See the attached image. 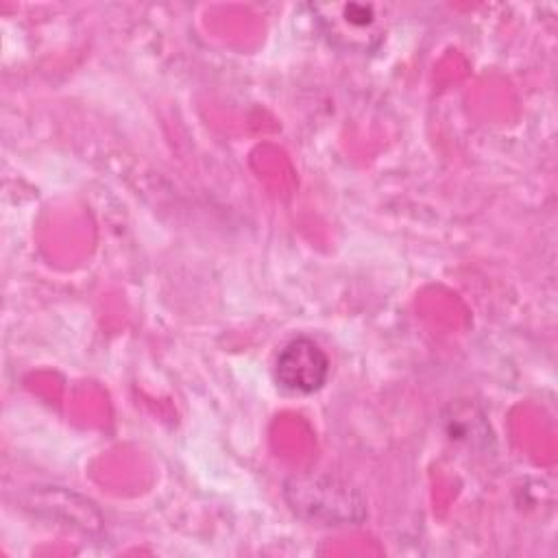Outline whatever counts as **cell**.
<instances>
[{
  "instance_id": "obj_1",
  "label": "cell",
  "mask_w": 558,
  "mask_h": 558,
  "mask_svg": "<svg viewBox=\"0 0 558 558\" xmlns=\"http://www.w3.org/2000/svg\"><path fill=\"white\" fill-rule=\"evenodd\" d=\"M290 508L305 521L318 525L357 523L366 517L362 495L336 477H292L283 486Z\"/></svg>"
},
{
  "instance_id": "obj_2",
  "label": "cell",
  "mask_w": 558,
  "mask_h": 558,
  "mask_svg": "<svg viewBox=\"0 0 558 558\" xmlns=\"http://www.w3.org/2000/svg\"><path fill=\"white\" fill-rule=\"evenodd\" d=\"M323 33L340 48L347 50H371L379 44L384 35V22L377 13V4H318L314 7Z\"/></svg>"
},
{
  "instance_id": "obj_3",
  "label": "cell",
  "mask_w": 558,
  "mask_h": 558,
  "mask_svg": "<svg viewBox=\"0 0 558 558\" xmlns=\"http://www.w3.org/2000/svg\"><path fill=\"white\" fill-rule=\"evenodd\" d=\"M329 377V357L312 338L290 340L275 360V381L283 392L312 395Z\"/></svg>"
}]
</instances>
